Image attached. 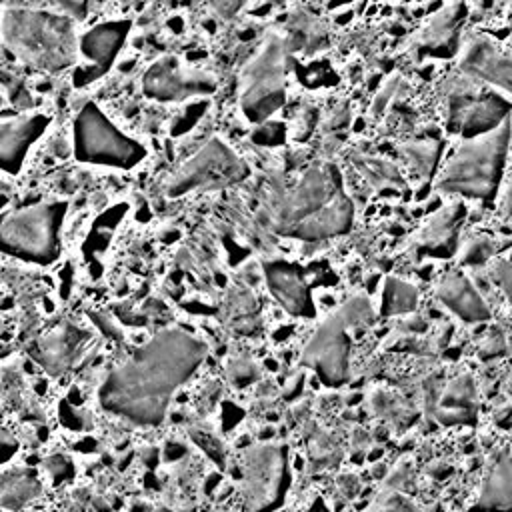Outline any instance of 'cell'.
Returning a JSON list of instances; mask_svg holds the SVG:
<instances>
[{
	"mask_svg": "<svg viewBox=\"0 0 512 512\" xmlns=\"http://www.w3.org/2000/svg\"><path fill=\"white\" fill-rule=\"evenodd\" d=\"M206 344L180 328L152 336L100 386V406L138 426L164 420L172 394L198 370Z\"/></svg>",
	"mask_w": 512,
	"mask_h": 512,
	"instance_id": "obj_1",
	"label": "cell"
},
{
	"mask_svg": "<svg viewBox=\"0 0 512 512\" xmlns=\"http://www.w3.org/2000/svg\"><path fill=\"white\" fill-rule=\"evenodd\" d=\"M354 208L330 166H312L292 188L272 200V226L284 236L318 242L346 234Z\"/></svg>",
	"mask_w": 512,
	"mask_h": 512,
	"instance_id": "obj_2",
	"label": "cell"
},
{
	"mask_svg": "<svg viewBox=\"0 0 512 512\" xmlns=\"http://www.w3.org/2000/svg\"><path fill=\"white\" fill-rule=\"evenodd\" d=\"M0 36L8 50L40 72H62L78 56L74 24L66 14L8 8L0 16Z\"/></svg>",
	"mask_w": 512,
	"mask_h": 512,
	"instance_id": "obj_3",
	"label": "cell"
},
{
	"mask_svg": "<svg viewBox=\"0 0 512 512\" xmlns=\"http://www.w3.org/2000/svg\"><path fill=\"white\" fill-rule=\"evenodd\" d=\"M510 144V120L496 130L468 138L444 166L438 188L474 200L490 202L498 192Z\"/></svg>",
	"mask_w": 512,
	"mask_h": 512,
	"instance_id": "obj_4",
	"label": "cell"
},
{
	"mask_svg": "<svg viewBox=\"0 0 512 512\" xmlns=\"http://www.w3.org/2000/svg\"><path fill=\"white\" fill-rule=\"evenodd\" d=\"M374 312L364 296H354L332 312L304 346L300 362L312 368L326 386H340L350 368V332L372 324Z\"/></svg>",
	"mask_w": 512,
	"mask_h": 512,
	"instance_id": "obj_5",
	"label": "cell"
},
{
	"mask_svg": "<svg viewBox=\"0 0 512 512\" xmlns=\"http://www.w3.org/2000/svg\"><path fill=\"white\" fill-rule=\"evenodd\" d=\"M68 204L38 202L16 210L0 224V250L22 262L48 266L60 256V228Z\"/></svg>",
	"mask_w": 512,
	"mask_h": 512,
	"instance_id": "obj_6",
	"label": "cell"
},
{
	"mask_svg": "<svg viewBox=\"0 0 512 512\" xmlns=\"http://www.w3.org/2000/svg\"><path fill=\"white\" fill-rule=\"evenodd\" d=\"M72 148L80 162L120 170L134 168L146 156V148L112 124L94 102H86L72 122Z\"/></svg>",
	"mask_w": 512,
	"mask_h": 512,
	"instance_id": "obj_7",
	"label": "cell"
},
{
	"mask_svg": "<svg viewBox=\"0 0 512 512\" xmlns=\"http://www.w3.org/2000/svg\"><path fill=\"white\" fill-rule=\"evenodd\" d=\"M288 44L272 34L240 74V108L250 122H264L286 100Z\"/></svg>",
	"mask_w": 512,
	"mask_h": 512,
	"instance_id": "obj_8",
	"label": "cell"
},
{
	"mask_svg": "<svg viewBox=\"0 0 512 512\" xmlns=\"http://www.w3.org/2000/svg\"><path fill=\"white\" fill-rule=\"evenodd\" d=\"M290 486L288 448L266 442L244 450L240 466V492L246 512H272Z\"/></svg>",
	"mask_w": 512,
	"mask_h": 512,
	"instance_id": "obj_9",
	"label": "cell"
},
{
	"mask_svg": "<svg viewBox=\"0 0 512 512\" xmlns=\"http://www.w3.org/2000/svg\"><path fill=\"white\" fill-rule=\"evenodd\" d=\"M248 176L246 162L222 140H208L192 158H188L164 184L170 198L190 190L226 188Z\"/></svg>",
	"mask_w": 512,
	"mask_h": 512,
	"instance_id": "obj_10",
	"label": "cell"
},
{
	"mask_svg": "<svg viewBox=\"0 0 512 512\" xmlns=\"http://www.w3.org/2000/svg\"><path fill=\"white\" fill-rule=\"evenodd\" d=\"M144 94L158 102H182L192 96L212 94L216 80L204 72H186L172 56L156 60L142 78Z\"/></svg>",
	"mask_w": 512,
	"mask_h": 512,
	"instance_id": "obj_11",
	"label": "cell"
},
{
	"mask_svg": "<svg viewBox=\"0 0 512 512\" xmlns=\"http://www.w3.org/2000/svg\"><path fill=\"white\" fill-rule=\"evenodd\" d=\"M128 30V20L102 22L92 26L78 38V54L88 60V66L74 72V86H86L110 70L118 52L124 46Z\"/></svg>",
	"mask_w": 512,
	"mask_h": 512,
	"instance_id": "obj_12",
	"label": "cell"
},
{
	"mask_svg": "<svg viewBox=\"0 0 512 512\" xmlns=\"http://www.w3.org/2000/svg\"><path fill=\"white\" fill-rule=\"evenodd\" d=\"M510 114V100L498 92L464 94L450 104V126L466 140L496 130Z\"/></svg>",
	"mask_w": 512,
	"mask_h": 512,
	"instance_id": "obj_13",
	"label": "cell"
},
{
	"mask_svg": "<svg viewBox=\"0 0 512 512\" xmlns=\"http://www.w3.org/2000/svg\"><path fill=\"white\" fill-rule=\"evenodd\" d=\"M50 118L46 114H22L0 120V170L18 174L28 150L46 132Z\"/></svg>",
	"mask_w": 512,
	"mask_h": 512,
	"instance_id": "obj_14",
	"label": "cell"
},
{
	"mask_svg": "<svg viewBox=\"0 0 512 512\" xmlns=\"http://www.w3.org/2000/svg\"><path fill=\"white\" fill-rule=\"evenodd\" d=\"M460 68L468 76L500 88L504 94L510 92V56L486 38L468 40L460 58Z\"/></svg>",
	"mask_w": 512,
	"mask_h": 512,
	"instance_id": "obj_15",
	"label": "cell"
},
{
	"mask_svg": "<svg viewBox=\"0 0 512 512\" xmlns=\"http://www.w3.org/2000/svg\"><path fill=\"white\" fill-rule=\"evenodd\" d=\"M264 276L272 296L294 316H312L314 304L302 270L284 260H272L264 264Z\"/></svg>",
	"mask_w": 512,
	"mask_h": 512,
	"instance_id": "obj_16",
	"label": "cell"
},
{
	"mask_svg": "<svg viewBox=\"0 0 512 512\" xmlns=\"http://www.w3.org/2000/svg\"><path fill=\"white\" fill-rule=\"evenodd\" d=\"M86 340V332L76 326L62 324L40 338L36 358L50 374H62L76 362Z\"/></svg>",
	"mask_w": 512,
	"mask_h": 512,
	"instance_id": "obj_17",
	"label": "cell"
},
{
	"mask_svg": "<svg viewBox=\"0 0 512 512\" xmlns=\"http://www.w3.org/2000/svg\"><path fill=\"white\" fill-rule=\"evenodd\" d=\"M512 508V462L508 448L492 456L480 496L470 512H510Z\"/></svg>",
	"mask_w": 512,
	"mask_h": 512,
	"instance_id": "obj_18",
	"label": "cell"
},
{
	"mask_svg": "<svg viewBox=\"0 0 512 512\" xmlns=\"http://www.w3.org/2000/svg\"><path fill=\"white\" fill-rule=\"evenodd\" d=\"M436 294L446 308H450L458 318L466 322H484L490 318V310L482 296L468 282V278L458 272L446 274L440 280Z\"/></svg>",
	"mask_w": 512,
	"mask_h": 512,
	"instance_id": "obj_19",
	"label": "cell"
},
{
	"mask_svg": "<svg viewBox=\"0 0 512 512\" xmlns=\"http://www.w3.org/2000/svg\"><path fill=\"white\" fill-rule=\"evenodd\" d=\"M478 414V390L472 376H456L440 396L436 418L442 424H474Z\"/></svg>",
	"mask_w": 512,
	"mask_h": 512,
	"instance_id": "obj_20",
	"label": "cell"
},
{
	"mask_svg": "<svg viewBox=\"0 0 512 512\" xmlns=\"http://www.w3.org/2000/svg\"><path fill=\"white\" fill-rule=\"evenodd\" d=\"M42 492L36 470L26 466H10L0 472V506L10 512H20Z\"/></svg>",
	"mask_w": 512,
	"mask_h": 512,
	"instance_id": "obj_21",
	"label": "cell"
},
{
	"mask_svg": "<svg viewBox=\"0 0 512 512\" xmlns=\"http://www.w3.org/2000/svg\"><path fill=\"white\" fill-rule=\"evenodd\" d=\"M462 18L460 6L454 4L450 10L440 12L428 28L422 32V48L432 54H448L452 52V44L458 34V22Z\"/></svg>",
	"mask_w": 512,
	"mask_h": 512,
	"instance_id": "obj_22",
	"label": "cell"
},
{
	"mask_svg": "<svg viewBox=\"0 0 512 512\" xmlns=\"http://www.w3.org/2000/svg\"><path fill=\"white\" fill-rule=\"evenodd\" d=\"M418 304V290L398 278H388L382 292V312L386 316L412 312Z\"/></svg>",
	"mask_w": 512,
	"mask_h": 512,
	"instance_id": "obj_23",
	"label": "cell"
},
{
	"mask_svg": "<svg viewBox=\"0 0 512 512\" xmlns=\"http://www.w3.org/2000/svg\"><path fill=\"white\" fill-rule=\"evenodd\" d=\"M374 410L380 418H384L386 422H390L396 428H406L414 420V412H412L410 404L402 396L388 392V390L376 392Z\"/></svg>",
	"mask_w": 512,
	"mask_h": 512,
	"instance_id": "obj_24",
	"label": "cell"
},
{
	"mask_svg": "<svg viewBox=\"0 0 512 512\" xmlns=\"http://www.w3.org/2000/svg\"><path fill=\"white\" fill-rule=\"evenodd\" d=\"M306 444H308V458L316 470L328 468L340 460L338 442L322 428H314L312 432H308Z\"/></svg>",
	"mask_w": 512,
	"mask_h": 512,
	"instance_id": "obj_25",
	"label": "cell"
},
{
	"mask_svg": "<svg viewBox=\"0 0 512 512\" xmlns=\"http://www.w3.org/2000/svg\"><path fill=\"white\" fill-rule=\"evenodd\" d=\"M356 166L364 174V178L368 182H372L374 186H398V184H402V178H400L398 170L388 160H382V158H376V156H356Z\"/></svg>",
	"mask_w": 512,
	"mask_h": 512,
	"instance_id": "obj_26",
	"label": "cell"
},
{
	"mask_svg": "<svg viewBox=\"0 0 512 512\" xmlns=\"http://www.w3.org/2000/svg\"><path fill=\"white\" fill-rule=\"evenodd\" d=\"M456 218L458 214H454L452 210L438 214L430 226L424 230V244L438 248V246H446L452 244L454 240V230H456Z\"/></svg>",
	"mask_w": 512,
	"mask_h": 512,
	"instance_id": "obj_27",
	"label": "cell"
},
{
	"mask_svg": "<svg viewBox=\"0 0 512 512\" xmlns=\"http://www.w3.org/2000/svg\"><path fill=\"white\" fill-rule=\"evenodd\" d=\"M404 154L410 166L420 174L426 176L438 158V144L436 142H412L404 146Z\"/></svg>",
	"mask_w": 512,
	"mask_h": 512,
	"instance_id": "obj_28",
	"label": "cell"
},
{
	"mask_svg": "<svg viewBox=\"0 0 512 512\" xmlns=\"http://www.w3.org/2000/svg\"><path fill=\"white\" fill-rule=\"evenodd\" d=\"M228 374H230L234 384L246 386V384H250L258 376V368H256V364L250 358L238 356V358H234L228 364Z\"/></svg>",
	"mask_w": 512,
	"mask_h": 512,
	"instance_id": "obj_29",
	"label": "cell"
},
{
	"mask_svg": "<svg viewBox=\"0 0 512 512\" xmlns=\"http://www.w3.org/2000/svg\"><path fill=\"white\" fill-rule=\"evenodd\" d=\"M490 254H492V242L488 238H476L468 244L464 252V262H468L470 266H476L484 262Z\"/></svg>",
	"mask_w": 512,
	"mask_h": 512,
	"instance_id": "obj_30",
	"label": "cell"
},
{
	"mask_svg": "<svg viewBox=\"0 0 512 512\" xmlns=\"http://www.w3.org/2000/svg\"><path fill=\"white\" fill-rule=\"evenodd\" d=\"M378 512H422L416 504H412L402 494H392L384 500V504L378 508Z\"/></svg>",
	"mask_w": 512,
	"mask_h": 512,
	"instance_id": "obj_31",
	"label": "cell"
},
{
	"mask_svg": "<svg viewBox=\"0 0 512 512\" xmlns=\"http://www.w3.org/2000/svg\"><path fill=\"white\" fill-rule=\"evenodd\" d=\"M16 450H18L16 438L0 426V466L6 464L16 454Z\"/></svg>",
	"mask_w": 512,
	"mask_h": 512,
	"instance_id": "obj_32",
	"label": "cell"
},
{
	"mask_svg": "<svg viewBox=\"0 0 512 512\" xmlns=\"http://www.w3.org/2000/svg\"><path fill=\"white\" fill-rule=\"evenodd\" d=\"M308 512H328V506H326V502L322 498H316Z\"/></svg>",
	"mask_w": 512,
	"mask_h": 512,
	"instance_id": "obj_33",
	"label": "cell"
},
{
	"mask_svg": "<svg viewBox=\"0 0 512 512\" xmlns=\"http://www.w3.org/2000/svg\"><path fill=\"white\" fill-rule=\"evenodd\" d=\"M146 512H172V510H168V508H164V506H148Z\"/></svg>",
	"mask_w": 512,
	"mask_h": 512,
	"instance_id": "obj_34",
	"label": "cell"
}]
</instances>
